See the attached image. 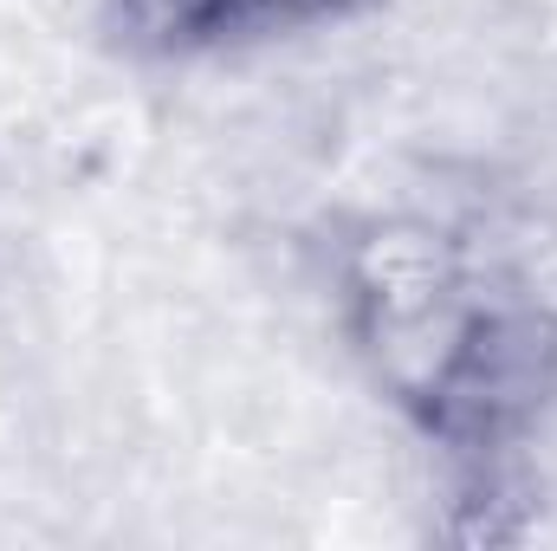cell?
Listing matches in <instances>:
<instances>
[{"instance_id": "cell-1", "label": "cell", "mask_w": 557, "mask_h": 551, "mask_svg": "<svg viewBox=\"0 0 557 551\" xmlns=\"http://www.w3.org/2000/svg\"><path fill=\"white\" fill-rule=\"evenodd\" d=\"M331 279L357 364L403 421H421L493 292L473 247L434 215L389 208L337 234Z\"/></svg>"}, {"instance_id": "cell-2", "label": "cell", "mask_w": 557, "mask_h": 551, "mask_svg": "<svg viewBox=\"0 0 557 551\" xmlns=\"http://www.w3.org/2000/svg\"><path fill=\"white\" fill-rule=\"evenodd\" d=\"M557 403V311L486 292L447 383L416 428L460 461H512Z\"/></svg>"}, {"instance_id": "cell-3", "label": "cell", "mask_w": 557, "mask_h": 551, "mask_svg": "<svg viewBox=\"0 0 557 551\" xmlns=\"http://www.w3.org/2000/svg\"><path fill=\"white\" fill-rule=\"evenodd\" d=\"M104 33L131 59H208L234 39L260 33L253 0H104Z\"/></svg>"}, {"instance_id": "cell-4", "label": "cell", "mask_w": 557, "mask_h": 551, "mask_svg": "<svg viewBox=\"0 0 557 551\" xmlns=\"http://www.w3.org/2000/svg\"><path fill=\"white\" fill-rule=\"evenodd\" d=\"M454 546H512L532 532V500L512 480V461H460V493L447 500Z\"/></svg>"}, {"instance_id": "cell-5", "label": "cell", "mask_w": 557, "mask_h": 551, "mask_svg": "<svg viewBox=\"0 0 557 551\" xmlns=\"http://www.w3.org/2000/svg\"><path fill=\"white\" fill-rule=\"evenodd\" d=\"M383 0H253L260 13V33H311V26H337V20H357Z\"/></svg>"}]
</instances>
